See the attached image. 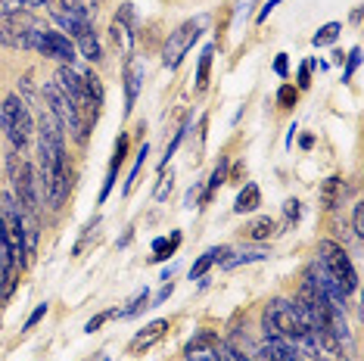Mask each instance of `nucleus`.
I'll return each mask as SVG.
<instances>
[{"label":"nucleus","instance_id":"obj_1","mask_svg":"<svg viewBox=\"0 0 364 361\" xmlns=\"http://www.w3.org/2000/svg\"><path fill=\"white\" fill-rule=\"evenodd\" d=\"M38 168L41 180L38 190L44 193L47 206L60 209L69 196V162H65V144H63V128L56 119L47 112L41 116V131H38Z\"/></svg>","mask_w":364,"mask_h":361},{"label":"nucleus","instance_id":"obj_2","mask_svg":"<svg viewBox=\"0 0 364 361\" xmlns=\"http://www.w3.org/2000/svg\"><path fill=\"white\" fill-rule=\"evenodd\" d=\"M264 336L287 343L299 355H311V333L305 327L296 302H287V299L268 302V308H264Z\"/></svg>","mask_w":364,"mask_h":361},{"label":"nucleus","instance_id":"obj_3","mask_svg":"<svg viewBox=\"0 0 364 361\" xmlns=\"http://www.w3.org/2000/svg\"><path fill=\"white\" fill-rule=\"evenodd\" d=\"M6 175H10L13 200H16V206H19V212H22V215H38L41 190H38L35 171H31V166L19 156V150L6 153Z\"/></svg>","mask_w":364,"mask_h":361},{"label":"nucleus","instance_id":"obj_4","mask_svg":"<svg viewBox=\"0 0 364 361\" xmlns=\"http://www.w3.org/2000/svg\"><path fill=\"white\" fill-rule=\"evenodd\" d=\"M44 97H47V112L56 119V125H60L63 131H69V134L75 137V144H87L94 122H87L85 116H81V112L75 109V103H72L53 81L44 85Z\"/></svg>","mask_w":364,"mask_h":361},{"label":"nucleus","instance_id":"obj_5","mask_svg":"<svg viewBox=\"0 0 364 361\" xmlns=\"http://www.w3.org/2000/svg\"><path fill=\"white\" fill-rule=\"evenodd\" d=\"M318 265L330 281L343 290V296H349V293L358 290V271H355L352 259L346 256V249L339 243H333V240L318 243Z\"/></svg>","mask_w":364,"mask_h":361},{"label":"nucleus","instance_id":"obj_6","mask_svg":"<svg viewBox=\"0 0 364 361\" xmlns=\"http://www.w3.org/2000/svg\"><path fill=\"white\" fill-rule=\"evenodd\" d=\"M53 85L60 87L63 94L72 100V103H75V109H78V112H81V116H85L87 122H97V116H100V109H103V106L94 100V94H90L85 72L72 69V65H60V69H56Z\"/></svg>","mask_w":364,"mask_h":361},{"label":"nucleus","instance_id":"obj_7","mask_svg":"<svg viewBox=\"0 0 364 361\" xmlns=\"http://www.w3.org/2000/svg\"><path fill=\"white\" fill-rule=\"evenodd\" d=\"M0 128H4L6 141H10L13 150H26L28 141H31V116H28V106L19 94H10L0 106Z\"/></svg>","mask_w":364,"mask_h":361},{"label":"nucleus","instance_id":"obj_8","mask_svg":"<svg viewBox=\"0 0 364 361\" xmlns=\"http://www.w3.org/2000/svg\"><path fill=\"white\" fill-rule=\"evenodd\" d=\"M205 26H209V19H205V16H196V19H187L184 26H178L171 31L168 41H165V50H162L165 69H178V65L184 63V56L193 50V44L203 38Z\"/></svg>","mask_w":364,"mask_h":361},{"label":"nucleus","instance_id":"obj_9","mask_svg":"<svg viewBox=\"0 0 364 361\" xmlns=\"http://www.w3.org/2000/svg\"><path fill=\"white\" fill-rule=\"evenodd\" d=\"M41 28V22H35L28 13H13V16H0V44L10 50H31L35 31Z\"/></svg>","mask_w":364,"mask_h":361},{"label":"nucleus","instance_id":"obj_10","mask_svg":"<svg viewBox=\"0 0 364 361\" xmlns=\"http://www.w3.org/2000/svg\"><path fill=\"white\" fill-rule=\"evenodd\" d=\"M31 50H38L41 56H47V60H56L60 65H72L75 63V56H78V50H75V44H72L69 35L53 31V28H44V26L35 31Z\"/></svg>","mask_w":364,"mask_h":361},{"label":"nucleus","instance_id":"obj_11","mask_svg":"<svg viewBox=\"0 0 364 361\" xmlns=\"http://www.w3.org/2000/svg\"><path fill=\"white\" fill-rule=\"evenodd\" d=\"M109 35L112 41L119 44V50L125 53V60H131V50H134V10H131V4H122V10L115 13L112 26H109Z\"/></svg>","mask_w":364,"mask_h":361},{"label":"nucleus","instance_id":"obj_12","mask_svg":"<svg viewBox=\"0 0 364 361\" xmlns=\"http://www.w3.org/2000/svg\"><path fill=\"white\" fill-rule=\"evenodd\" d=\"M252 358L255 361H305L293 346H287V343H280V340H271V336H264V343L252 352Z\"/></svg>","mask_w":364,"mask_h":361},{"label":"nucleus","instance_id":"obj_13","mask_svg":"<svg viewBox=\"0 0 364 361\" xmlns=\"http://www.w3.org/2000/svg\"><path fill=\"white\" fill-rule=\"evenodd\" d=\"M187 361H221L218 355V340L212 333H200L193 343L187 346Z\"/></svg>","mask_w":364,"mask_h":361},{"label":"nucleus","instance_id":"obj_14","mask_svg":"<svg viewBox=\"0 0 364 361\" xmlns=\"http://www.w3.org/2000/svg\"><path fill=\"white\" fill-rule=\"evenodd\" d=\"M140 85H144V65L128 60V65H125V116H131V109H134Z\"/></svg>","mask_w":364,"mask_h":361},{"label":"nucleus","instance_id":"obj_15","mask_svg":"<svg viewBox=\"0 0 364 361\" xmlns=\"http://www.w3.org/2000/svg\"><path fill=\"white\" fill-rule=\"evenodd\" d=\"M228 256H230V246H212V249H205L203 256L193 262V268H190V281H200L205 271L212 265H218V262H225Z\"/></svg>","mask_w":364,"mask_h":361},{"label":"nucleus","instance_id":"obj_16","mask_svg":"<svg viewBox=\"0 0 364 361\" xmlns=\"http://www.w3.org/2000/svg\"><path fill=\"white\" fill-rule=\"evenodd\" d=\"M168 330V321H153V324H146L144 330H140L137 336H134V343H131V352H140V349H150L153 343H159L162 340V333Z\"/></svg>","mask_w":364,"mask_h":361},{"label":"nucleus","instance_id":"obj_17","mask_svg":"<svg viewBox=\"0 0 364 361\" xmlns=\"http://www.w3.org/2000/svg\"><path fill=\"white\" fill-rule=\"evenodd\" d=\"M264 259H268V249H264V246H246V249L228 256L221 265L225 268H240V265H252V262H264Z\"/></svg>","mask_w":364,"mask_h":361},{"label":"nucleus","instance_id":"obj_18","mask_svg":"<svg viewBox=\"0 0 364 361\" xmlns=\"http://www.w3.org/2000/svg\"><path fill=\"white\" fill-rule=\"evenodd\" d=\"M262 206V190L255 184H246L243 190L237 193V203H234V212L237 215H243V212H255Z\"/></svg>","mask_w":364,"mask_h":361},{"label":"nucleus","instance_id":"obj_19","mask_svg":"<svg viewBox=\"0 0 364 361\" xmlns=\"http://www.w3.org/2000/svg\"><path fill=\"white\" fill-rule=\"evenodd\" d=\"M212 56H215V44H205L203 53H200V65H196V90H205V87H209Z\"/></svg>","mask_w":364,"mask_h":361},{"label":"nucleus","instance_id":"obj_20","mask_svg":"<svg viewBox=\"0 0 364 361\" xmlns=\"http://www.w3.org/2000/svg\"><path fill=\"white\" fill-rule=\"evenodd\" d=\"M178 246H181V234L178 231L171 237H159V240H153V262H165L168 256H175Z\"/></svg>","mask_w":364,"mask_h":361},{"label":"nucleus","instance_id":"obj_21","mask_svg":"<svg viewBox=\"0 0 364 361\" xmlns=\"http://www.w3.org/2000/svg\"><path fill=\"white\" fill-rule=\"evenodd\" d=\"M343 193H346V184H343V178H327L324 180V190H321V200H324V206L327 209H333L339 200H343Z\"/></svg>","mask_w":364,"mask_h":361},{"label":"nucleus","instance_id":"obj_22","mask_svg":"<svg viewBox=\"0 0 364 361\" xmlns=\"http://www.w3.org/2000/svg\"><path fill=\"white\" fill-rule=\"evenodd\" d=\"M228 180V159H221L218 166H215V171H212V178H209V184H205V190H203V203H209L212 200V193L218 190L221 184Z\"/></svg>","mask_w":364,"mask_h":361},{"label":"nucleus","instance_id":"obj_23","mask_svg":"<svg viewBox=\"0 0 364 361\" xmlns=\"http://www.w3.org/2000/svg\"><path fill=\"white\" fill-rule=\"evenodd\" d=\"M246 231H250V240H268L271 234H274V218H268V215H262V218H255L250 227H246Z\"/></svg>","mask_w":364,"mask_h":361},{"label":"nucleus","instance_id":"obj_24","mask_svg":"<svg viewBox=\"0 0 364 361\" xmlns=\"http://www.w3.org/2000/svg\"><path fill=\"white\" fill-rule=\"evenodd\" d=\"M339 31H343V26H339V22H327V26H321L318 31H314L311 44H314V47H327V44H333V41L339 38Z\"/></svg>","mask_w":364,"mask_h":361},{"label":"nucleus","instance_id":"obj_25","mask_svg":"<svg viewBox=\"0 0 364 361\" xmlns=\"http://www.w3.org/2000/svg\"><path fill=\"white\" fill-rule=\"evenodd\" d=\"M47 0H0V16H13V13H28L31 6H44Z\"/></svg>","mask_w":364,"mask_h":361},{"label":"nucleus","instance_id":"obj_26","mask_svg":"<svg viewBox=\"0 0 364 361\" xmlns=\"http://www.w3.org/2000/svg\"><path fill=\"white\" fill-rule=\"evenodd\" d=\"M146 156H150V146H140V153H137V162H134V168H131V175H128V180H125V190L122 193H131L134 190V184H137V178H140V171H144V162H146Z\"/></svg>","mask_w":364,"mask_h":361},{"label":"nucleus","instance_id":"obj_27","mask_svg":"<svg viewBox=\"0 0 364 361\" xmlns=\"http://www.w3.org/2000/svg\"><path fill=\"white\" fill-rule=\"evenodd\" d=\"M112 318H119V308H109V311H100V315H94V318H90V321L85 324V330H87V333H97L106 321H112Z\"/></svg>","mask_w":364,"mask_h":361},{"label":"nucleus","instance_id":"obj_28","mask_svg":"<svg viewBox=\"0 0 364 361\" xmlns=\"http://www.w3.org/2000/svg\"><path fill=\"white\" fill-rule=\"evenodd\" d=\"M146 302H150V293H146V290H140L137 296L131 299V306H128L125 311H119V318H131V315H137L140 308H150V306H146Z\"/></svg>","mask_w":364,"mask_h":361},{"label":"nucleus","instance_id":"obj_29","mask_svg":"<svg viewBox=\"0 0 364 361\" xmlns=\"http://www.w3.org/2000/svg\"><path fill=\"white\" fill-rule=\"evenodd\" d=\"M358 63H361V47H352L349 56H346V69H343V81H349L355 75V69H358Z\"/></svg>","mask_w":364,"mask_h":361},{"label":"nucleus","instance_id":"obj_30","mask_svg":"<svg viewBox=\"0 0 364 361\" xmlns=\"http://www.w3.org/2000/svg\"><path fill=\"white\" fill-rule=\"evenodd\" d=\"M171 187H175V175H171V171H168V175H165V168H162V175H159V184H156V200H165V196H168L171 193Z\"/></svg>","mask_w":364,"mask_h":361},{"label":"nucleus","instance_id":"obj_31","mask_svg":"<svg viewBox=\"0 0 364 361\" xmlns=\"http://www.w3.org/2000/svg\"><path fill=\"white\" fill-rule=\"evenodd\" d=\"M184 131H187V122H184V125H181V128L175 131V141H171L168 146H165V159H162V166H159V168H168V159H171V156H175V150L181 146V141H184Z\"/></svg>","mask_w":364,"mask_h":361},{"label":"nucleus","instance_id":"obj_32","mask_svg":"<svg viewBox=\"0 0 364 361\" xmlns=\"http://www.w3.org/2000/svg\"><path fill=\"white\" fill-rule=\"evenodd\" d=\"M296 97H299V90H296L293 85H284L277 90V103L284 106V109H289V106H296Z\"/></svg>","mask_w":364,"mask_h":361},{"label":"nucleus","instance_id":"obj_33","mask_svg":"<svg viewBox=\"0 0 364 361\" xmlns=\"http://www.w3.org/2000/svg\"><path fill=\"white\" fill-rule=\"evenodd\" d=\"M284 215H287V225L299 221V200H287L284 203Z\"/></svg>","mask_w":364,"mask_h":361},{"label":"nucleus","instance_id":"obj_34","mask_svg":"<svg viewBox=\"0 0 364 361\" xmlns=\"http://www.w3.org/2000/svg\"><path fill=\"white\" fill-rule=\"evenodd\" d=\"M311 69H314V63H311V60H305V63L299 65V87H302V90L311 85Z\"/></svg>","mask_w":364,"mask_h":361},{"label":"nucleus","instance_id":"obj_35","mask_svg":"<svg viewBox=\"0 0 364 361\" xmlns=\"http://www.w3.org/2000/svg\"><path fill=\"white\" fill-rule=\"evenodd\" d=\"M47 315V302H41V306L35 308V311H31V315H28V321H26V330H31V327H35L38 321H41V318H44Z\"/></svg>","mask_w":364,"mask_h":361},{"label":"nucleus","instance_id":"obj_36","mask_svg":"<svg viewBox=\"0 0 364 361\" xmlns=\"http://www.w3.org/2000/svg\"><path fill=\"white\" fill-rule=\"evenodd\" d=\"M352 225H355V237H361V234H364V209H361V206H355Z\"/></svg>","mask_w":364,"mask_h":361},{"label":"nucleus","instance_id":"obj_37","mask_svg":"<svg viewBox=\"0 0 364 361\" xmlns=\"http://www.w3.org/2000/svg\"><path fill=\"white\" fill-rule=\"evenodd\" d=\"M274 72H277L280 78H287V75H289V60H287V53H280L277 60H274Z\"/></svg>","mask_w":364,"mask_h":361},{"label":"nucleus","instance_id":"obj_38","mask_svg":"<svg viewBox=\"0 0 364 361\" xmlns=\"http://www.w3.org/2000/svg\"><path fill=\"white\" fill-rule=\"evenodd\" d=\"M277 4H284V0H268V4L262 6V13H259V22H264V19H268V16H271V10H274Z\"/></svg>","mask_w":364,"mask_h":361},{"label":"nucleus","instance_id":"obj_39","mask_svg":"<svg viewBox=\"0 0 364 361\" xmlns=\"http://www.w3.org/2000/svg\"><path fill=\"white\" fill-rule=\"evenodd\" d=\"M171 296V284L168 281H165V286H162V290H159V296H156L153 299V306H159V302H165V299H168Z\"/></svg>","mask_w":364,"mask_h":361},{"label":"nucleus","instance_id":"obj_40","mask_svg":"<svg viewBox=\"0 0 364 361\" xmlns=\"http://www.w3.org/2000/svg\"><path fill=\"white\" fill-rule=\"evenodd\" d=\"M246 4H250V0H246ZM240 16H246V6H243V0H240V6L234 10V19H240Z\"/></svg>","mask_w":364,"mask_h":361},{"label":"nucleus","instance_id":"obj_41","mask_svg":"<svg viewBox=\"0 0 364 361\" xmlns=\"http://www.w3.org/2000/svg\"><path fill=\"white\" fill-rule=\"evenodd\" d=\"M311 144H314V137L305 134V137H302V150H311Z\"/></svg>","mask_w":364,"mask_h":361}]
</instances>
